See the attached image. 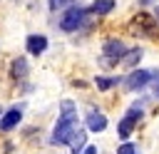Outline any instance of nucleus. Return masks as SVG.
<instances>
[{"mask_svg":"<svg viewBox=\"0 0 159 154\" xmlns=\"http://www.w3.org/2000/svg\"><path fill=\"white\" fill-rule=\"evenodd\" d=\"M0 114H2V112H0Z\"/></svg>","mask_w":159,"mask_h":154,"instance_id":"20","label":"nucleus"},{"mask_svg":"<svg viewBox=\"0 0 159 154\" xmlns=\"http://www.w3.org/2000/svg\"><path fill=\"white\" fill-rule=\"evenodd\" d=\"M152 84H154V87H152V89H154V97L159 99V72H154V82H152Z\"/></svg>","mask_w":159,"mask_h":154,"instance_id":"16","label":"nucleus"},{"mask_svg":"<svg viewBox=\"0 0 159 154\" xmlns=\"http://www.w3.org/2000/svg\"><path fill=\"white\" fill-rule=\"evenodd\" d=\"M72 0H47V5H50V10H62V7H67Z\"/></svg>","mask_w":159,"mask_h":154,"instance_id":"15","label":"nucleus"},{"mask_svg":"<svg viewBox=\"0 0 159 154\" xmlns=\"http://www.w3.org/2000/svg\"><path fill=\"white\" fill-rule=\"evenodd\" d=\"M152 79H154V72H152V70H132V72L127 75V79H124V87H127L129 92H139V89H144Z\"/></svg>","mask_w":159,"mask_h":154,"instance_id":"3","label":"nucleus"},{"mask_svg":"<svg viewBox=\"0 0 159 154\" xmlns=\"http://www.w3.org/2000/svg\"><path fill=\"white\" fill-rule=\"evenodd\" d=\"M127 52V47H124V42L122 40H107L104 42V47H102V55H104V60H109V62H117V60H122V55Z\"/></svg>","mask_w":159,"mask_h":154,"instance_id":"6","label":"nucleus"},{"mask_svg":"<svg viewBox=\"0 0 159 154\" xmlns=\"http://www.w3.org/2000/svg\"><path fill=\"white\" fill-rule=\"evenodd\" d=\"M22 112H25V107H22V104L10 107L7 112H2V114H0V129H2V132L15 129V127L20 124V119H22Z\"/></svg>","mask_w":159,"mask_h":154,"instance_id":"5","label":"nucleus"},{"mask_svg":"<svg viewBox=\"0 0 159 154\" xmlns=\"http://www.w3.org/2000/svg\"><path fill=\"white\" fill-rule=\"evenodd\" d=\"M25 47H27V52L30 55H42L45 50H47V37L45 35H30L27 40H25Z\"/></svg>","mask_w":159,"mask_h":154,"instance_id":"8","label":"nucleus"},{"mask_svg":"<svg viewBox=\"0 0 159 154\" xmlns=\"http://www.w3.org/2000/svg\"><path fill=\"white\" fill-rule=\"evenodd\" d=\"M77 154H97V147H94V144H87V147H84L82 152H77Z\"/></svg>","mask_w":159,"mask_h":154,"instance_id":"17","label":"nucleus"},{"mask_svg":"<svg viewBox=\"0 0 159 154\" xmlns=\"http://www.w3.org/2000/svg\"><path fill=\"white\" fill-rule=\"evenodd\" d=\"M89 22V10L80 7V5H70L65 10V15L60 17V30L62 32H77Z\"/></svg>","mask_w":159,"mask_h":154,"instance_id":"2","label":"nucleus"},{"mask_svg":"<svg viewBox=\"0 0 159 154\" xmlns=\"http://www.w3.org/2000/svg\"><path fill=\"white\" fill-rule=\"evenodd\" d=\"M114 0H94L92 2V7H89V12H94V15H107V12H112L114 10Z\"/></svg>","mask_w":159,"mask_h":154,"instance_id":"11","label":"nucleus"},{"mask_svg":"<svg viewBox=\"0 0 159 154\" xmlns=\"http://www.w3.org/2000/svg\"><path fill=\"white\" fill-rule=\"evenodd\" d=\"M149 2H154V0H139V5H149Z\"/></svg>","mask_w":159,"mask_h":154,"instance_id":"18","label":"nucleus"},{"mask_svg":"<svg viewBox=\"0 0 159 154\" xmlns=\"http://www.w3.org/2000/svg\"><path fill=\"white\" fill-rule=\"evenodd\" d=\"M77 124H80V119H77V107H75V102L65 99V102L60 104V117H57V122H55V127H52L50 144H52V147H65V144H70L72 137L77 134Z\"/></svg>","mask_w":159,"mask_h":154,"instance_id":"1","label":"nucleus"},{"mask_svg":"<svg viewBox=\"0 0 159 154\" xmlns=\"http://www.w3.org/2000/svg\"><path fill=\"white\" fill-rule=\"evenodd\" d=\"M117 82H119L117 77H97V79H94V84H97V89H102V92H107V89H112V87H114Z\"/></svg>","mask_w":159,"mask_h":154,"instance_id":"13","label":"nucleus"},{"mask_svg":"<svg viewBox=\"0 0 159 154\" xmlns=\"http://www.w3.org/2000/svg\"><path fill=\"white\" fill-rule=\"evenodd\" d=\"M142 114H144V112H142V107H137V104H134V107H129V112H127V114L119 119L117 134H119L122 139H127V137L134 132V127H137V122L142 119Z\"/></svg>","mask_w":159,"mask_h":154,"instance_id":"4","label":"nucleus"},{"mask_svg":"<svg viewBox=\"0 0 159 154\" xmlns=\"http://www.w3.org/2000/svg\"><path fill=\"white\" fill-rule=\"evenodd\" d=\"M27 72H30V67H27V60H25V57L12 60V65H10V77H12V79H25Z\"/></svg>","mask_w":159,"mask_h":154,"instance_id":"9","label":"nucleus"},{"mask_svg":"<svg viewBox=\"0 0 159 154\" xmlns=\"http://www.w3.org/2000/svg\"><path fill=\"white\" fill-rule=\"evenodd\" d=\"M117 154H137V147H134L132 142H122V144L117 147Z\"/></svg>","mask_w":159,"mask_h":154,"instance_id":"14","label":"nucleus"},{"mask_svg":"<svg viewBox=\"0 0 159 154\" xmlns=\"http://www.w3.org/2000/svg\"><path fill=\"white\" fill-rule=\"evenodd\" d=\"M84 124H87L89 132H104L107 129V117L102 112H97V109H89L87 117H84Z\"/></svg>","mask_w":159,"mask_h":154,"instance_id":"7","label":"nucleus"},{"mask_svg":"<svg viewBox=\"0 0 159 154\" xmlns=\"http://www.w3.org/2000/svg\"><path fill=\"white\" fill-rule=\"evenodd\" d=\"M157 17H159V10H157Z\"/></svg>","mask_w":159,"mask_h":154,"instance_id":"19","label":"nucleus"},{"mask_svg":"<svg viewBox=\"0 0 159 154\" xmlns=\"http://www.w3.org/2000/svg\"><path fill=\"white\" fill-rule=\"evenodd\" d=\"M149 22H154V20L147 17V15H137L134 22H132V25H134V32H139V35H149V30L144 27V25H149Z\"/></svg>","mask_w":159,"mask_h":154,"instance_id":"12","label":"nucleus"},{"mask_svg":"<svg viewBox=\"0 0 159 154\" xmlns=\"http://www.w3.org/2000/svg\"><path fill=\"white\" fill-rule=\"evenodd\" d=\"M142 55H144V50H142V47L127 50V52L122 55V65H124V67H137V65H139V60H142Z\"/></svg>","mask_w":159,"mask_h":154,"instance_id":"10","label":"nucleus"}]
</instances>
